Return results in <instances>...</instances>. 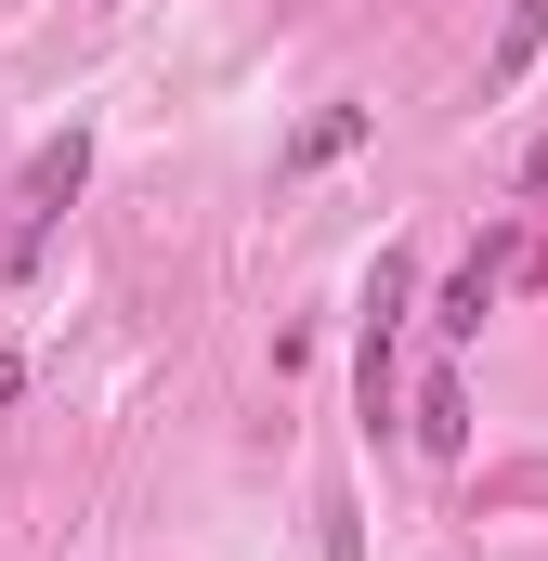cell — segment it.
<instances>
[{"mask_svg":"<svg viewBox=\"0 0 548 561\" xmlns=\"http://www.w3.org/2000/svg\"><path fill=\"white\" fill-rule=\"evenodd\" d=\"M548 53V0H523V13H510V39H496V66H483V79H496V92H510V79H523V66H536Z\"/></svg>","mask_w":548,"mask_h":561,"instance_id":"cell-5","label":"cell"},{"mask_svg":"<svg viewBox=\"0 0 548 561\" xmlns=\"http://www.w3.org/2000/svg\"><path fill=\"white\" fill-rule=\"evenodd\" d=\"M418 444H431V457H457V444H470V392H457V379H431V405H418Z\"/></svg>","mask_w":548,"mask_h":561,"instance_id":"cell-4","label":"cell"},{"mask_svg":"<svg viewBox=\"0 0 548 561\" xmlns=\"http://www.w3.org/2000/svg\"><path fill=\"white\" fill-rule=\"evenodd\" d=\"M496 262H510V249H470V262L444 275V313H431L444 340H470V327H483V300H496Z\"/></svg>","mask_w":548,"mask_h":561,"instance_id":"cell-2","label":"cell"},{"mask_svg":"<svg viewBox=\"0 0 548 561\" xmlns=\"http://www.w3.org/2000/svg\"><path fill=\"white\" fill-rule=\"evenodd\" d=\"M523 183H536V196H548V144H536V157H523Z\"/></svg>","mask_w":548,"mask_h":561,"instance_id":"cell-7","label":"cell"},{"mask_svg":"<svg viewBox=\"0 0 548 561\" xmlns=\"http://www.w3.org/2000/svg\"><path fill=\"white\" fill-rule=\"evenodd\" d=\"M13 405H26V366H13V353H0V419H13Z\"/></svg>","mask_w":548,"mask_h":561,"instance_id":"cell-6","label":"cell"},{"mask_svg":"<svg viewBox=\"0 0 548 561\" xmlns=\"http://www.w3.org/2000/svg\"><path fill=\"white\" fill-rule=\"evenodd\" d=\"M79 170H92V131H66V144H39L26 157V222H53L66 196H79Z\"/></svg>","mask_w":548,"mask_h":561,"instance_id":"cell-1","label":"cell"},{"mask_svg":"<svg viewBox=\"0 0 548 561\" xmlns=\"http://www.w3.org/2000/svg\"><path fill=\"white\" fill-rule=\"evenodd\" d=\"M353 144H366V105H327L313 131L287 144V170H327V157H353Z\"/></svg>","mask_w":548,"mask_h":561,"instance_id":"cell-3","label":"cell"}]
</instances>
